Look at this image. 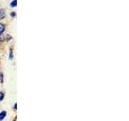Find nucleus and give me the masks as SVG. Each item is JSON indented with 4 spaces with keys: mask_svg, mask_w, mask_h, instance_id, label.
<instances>
[{
    "mask_svg": "<svg viewBox=\"0 0 129 121\" xmlns=\"http://www.w3.org/2000/svg\"><path fill=\"white\" fill-rule=\"evenodd\" d=\"M3 73L0 72V81H1V83H3Z\"/></svg>",
    "mask_w": 129,
    "mask_h": 121,
    "instance_id": "7",
    "label": "nucleus"
},
{
    "mask_svg": "<svg viewBox=\"0 0 129 121\" xmlns=\"http://www.w3.org/2000/svg\"><path fill=\"white\" fill-rule=\"evenodd\" d=\"M14 110H15V111L17 110V103H16V102H15V105H14Z\"/></svg>",
    "mask_w": 129,
    "mask_h": 121,
    "instance_id": "9",
    "label": "nucleus"
},
{
    "mask_svg": "<svg viewBox=\"0 0 129 121\" xmlns=\"http://www.w3.org/2000/svg\"><path fill=\"white\" fill-rule=\"evenodd\" d=\"M13 57H14L13 51H12V48H11V49H10V53H9V59L12 60V59H13Z\"/></svg>",
    "mask_w": 129,
    "mask_h": 121,
    "instance_id": "5",
    "label": "nucleus"
},
{
    "mask_svg": "<svg viewBox=\"0 0 129 121\" xmlns=\"http://www.w3.org/2000/svg\"><path fill=\"white\" fill-rule=\"evenodd\" d=\"M4 97H5V94H4V92L0 91V101H2V100H3Z\"/></svg>",
    "mask_w": 129,
    "mask_h": 121,
    "instance_id": "6",
    "label": "nucleus"
},
{
    "mask_svg": "<svg viewBox=\"0 0 129 121\" xmlns=\"http://www.w3.org/2000/svg\"><path fill=\"white\" fill-rule=\"evenodd\" d=\"M7 112L6 111H1V112H0V121L3 120L5 119V117L7 116Z\"/></svg>",
    "mask_w": 129,
    "mask_h": 121,
    "instance_id": "1",
    "label": "nucleus"
},
{
    "mask_svg": "<svg viewBox=\"0 0 129 121\" xmlns=\"http://www.w3.org/2000/svg\"><path fill=\"white\" fill-rule=\"evenodd\" d=\"M6 17V11L4 9H0V20H3Z\"/></svg>",
    "mask_w": 129,
    "mask_h": 121,
    "instance_id": "2",
    "label": "nucleus"
},
{
    "mask_svg": "<svg viewBox=\"0 0 129 121\" xmlns=\"http://www.w3.org/2000/svg\"><path fill=\"white\" fill-rule=\"evenodd\" d=\"M6 29V26L4 23H0V36H1L2 33L4 32Z\"/></svg>",
    "mask_w": 129,
    "mask_h": 121,
    "instance_id": "3",
    "label": "nucleus"
},
{
    "mask_svg": "<svg viewBox=\"0 0 129 121\" xmlns=\"http://www.w3.org/2000/svg\"><path fill=\"white\" fill-rule=\"evenodd\" d=\"M15 16H16V13H15V11L11 12V17H15Z\"/></svg>",
    "mask_w": 129,
    "mask_h": 121,
    "instance_id": "8",
    "label": "nucleus"
},
{
    "mask_svg": "<svg viewBox=\"0 0 129 121\" xmlns=\"http://www.w3.org/2000/svg\"><path fill=\"white\" fill-rule=\"evenodd\" d=\"M11 7H17V0H13V1L11 2L10 3Z\"/></svg>",
    "mask_w": 129,
    "mask_h": 121,
    "instance_id": "4",
    "label": "nucleus"
}]
</instances>
